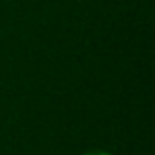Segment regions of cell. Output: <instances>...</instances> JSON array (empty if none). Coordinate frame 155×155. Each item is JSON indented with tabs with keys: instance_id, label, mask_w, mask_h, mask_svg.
<instances>
[{
	"instance_id": "obj_1",
	"label": "cell",
	"mask_w": 155,
	"mask_h": 155,
	"mask_svg": "<svg viewBox=\"0 0 155 155\" xmlns=\"http://www.w3.org/2000/svg\"><path fill=\"white\" fill-rule=\"evenodd\" d=\"M84 155H110V153H106V151H88Z\"/></svg>"
}]
</instances>
